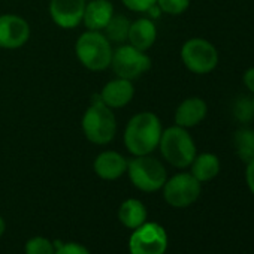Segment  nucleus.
Segmentation results:
<instances>
[{
    "label": "nucleus",
    "mask_w": 254,
    "mask_h": 254,
    "mask_svg": "<svg viewBox=\"0 0 254 254\" xmlns=\"http://www.w3.org/2000/svg\"><path fill=\"white\" fill-rule=\"evenodd\" d=\"M127 162L129 160H126L123 154L109 150L100 153L94 159L93 169L99 178L105 181H115L127 172Z\"/></svg>",
    "instance_id": "f8f14e48"
},
{
    "label": "nucleus",
    "mask_w": 254,
    "mask_h": 254,
    "mask_svg": "<svg viewBox=\"0 0 254 254\" xmlns=\"http://www.w3.org/2000/svg\"><path fill=\"white\" fill-rule=\"evenodd\" d=\"M111 67L117 78L133 81L150 70L151 59L145 51H141L130 44L121 45L112 53Z\"/></svg>",
    "instance_id": "0eeeda50"
},
{
    "label": "nucleus",
    "mask_w": 254,
    "mask_h": 254,
    "mask_svg": "<svg viewBox=\"0 0 254 254\" xmlns=\"http://www.w3.org/2000/svg\"><path fill=\"white\" fill-rule=\"evenodd\" d=\"M75 53L79 63L85 69L99 72L111 66L114 51L111 42L102 32L87 30L78 38L75 44Z\"/></svg>",
    "instance_id": "20e7f679"
},
{
    "label": "nucleus",
    "mask_w": 254,
    "mask_h": 254,
    "mask_svg": "<svg viewBox=\"0 0 254 254\" xmlns=\"http://www.w3.org/2000/svg\"><path fill=\"white\" fill-rule=\"evenodd\" d=\"M157 6L160 8L162 14L181 15L189 9L190 0H157Z\"/></svg>",
    "instance_id": "4be33fe9"
},
{
    "label": "nucleus",
    "mask_w": 254,
    "mask_h": 254,
    "mask_svg": "<svg viewBox=\"0 0 254 254\" xmlns=\"http://www.w3.org/2000/svg\"><path fill=\"white\" fill-rule=\"evenodd\" d=\"M24 253L26 254H54L56 253L54 241L45 236H33L26 242Z\"/></svg>",
    "instance_id": "412c9836"
},
{
    "label": "nucleus",
    "mask_w": 254,
    "mask_h": 254,
    "mask_svg": "<svg viewBox=\"0 0 254 254\" xmlns=\"http://www.w3.org/2000/svg\"><path fill=\"white\" fill-rule=\"evenodd\" d=\"M181 60L190 72L206 75L217 67L218 51L209 41L203 38H191L181 47Z\"/></svg>",
    "instance_id": "423d86ee"
},
{
    "label": "nucleus",
    "mask_w": 254,
    "mask_h": 254,
    "mask_svg": "<svg viewBox=\"0 0 254 254\" xmlns=\"http://www.w3.org/2000/svg\"><path fill=\"white\" fill-rule=\"evenodd\" d=\"M30 38L29 23L15 14L0 15V48L18 50L27 44Z\"/></svg>",
    "instance_id": "9d476101"
},
{
    "label": "nucleus",
    "mask_w": 254,
    "mask_h": 254,
    "mask_svg": "<svg viewBox=\"0 0 254 254\" xmlns=\"http://www.w3.org/2000/svg\"><path fill=\"white\" fill-rule=\"evenodd\" d=\"M147 206L139 199H127L118 208L120 223L130 230H135L142 226L147 221Z\"/></svg>",
    "instance_id": "f3484780"
},
{
    "label": "nucleus",
    "mask_w": 254,
    "mask_h": 254,
    "mask_svg": "<svg viewBox=\"0 0 254 254\" xmlns=\"http://www.w3.org/2000/svg\"><path fill=\"white\" fill-rule=\"evenodd\" d=\"M242 82L244 85L247 87L248 91H251L254 94V67H250L244 72V76H242Z\"/></svg>",
    "instance_id": "bb28decb"
},
{
    "label": "nucleus",
    "mask_w": 254,
    "mask_h": 254,
    "mask_svg": "<svg viewBox=\"0 0 254 254\" xmlns=\"http://www.w3.org/2000/svg\"><path fill=\"white\" fill-rule=\"evenodd\" d=\"M5 230H6V223H5L3 217H2V215H0V238H2V236H3Z\"/></svg>",
    "instance_id": "c85d7f7f"
},
{
    "label": "nucleus",
    "mask_w": 254,
    "mask_h": 254,
    "mask_svg": "<svg viewBox=\"0 0 254 254\" xmlns=\"http://www.w3.org/2000/svg\"><path fill=\"white\" fill-rule=\"evenodd\" d=\"M130 24H132V21L127 17H124V15H114L102 32L108 38L109 42L123 44V42L127 41V38H129Z\"/></svg>",
    "instance_id": "6ab92c4d"
},
{
    "label": "nucleus",
    "mask_w": 254,
    "mask_h": 254,
    "mask_svg": "<svg viewBox=\"0 0 254 254\" xmlns=\"http://www.w3.org/2000/svg\"><path fill=\"white\" fill-rule=\"evenodd\" d=\"M114 17V5L109 0H91L85 5L82 23L87 30L102 32Z\"/></svg>",
    "instance_id": "2eb2a0df"
},
{
    "label": "nucleus",
    "mask_w": 254,
    "mask_h": 254,
    "mask_svg": "<svg viewBox=\"0 0 254 254\" xmlns=\"http://www.w3.org/2000/svg\"><path fill=\"white\" fill-rule=\"evenodd\" d=\"M123 5L133 12H147L151 6L157 3V0H121Z\"/></svg>",
    "instance_id": "393cba45"
},
{
    "label": "nucleus",
    "mask_w": 254,
    "mask_h": 254,
    "mask_svg": "<svg viewBox=\"0 0 254 254\" xmlns=\"http://www.w3.org/2000/svg\"><path fill=\"white\" fill-rule=\"evenodd\" d=\"M251 102H253V111H254V96H253V99H251Z\"/></svg>",
    "instance_id": "c756f323"
},
{
    "label": "nucleus",
    "mask_w": 254,
    "mask_h": 254,
    "mask_svg": "<svg viewBox=\"0 0 254 254\" xmlns=\"http://www.w3.org/2000/svg\"><path fill=\"white\" fill-rule=\"evenodd\" d=\"M56 253L54 254H90L88 248L78 242H60L54 241Z\"/></svg>",
    "instance_id": "b1692460"
},
{
    "label": "nucleus",
    "mask_w": 254,
    "mask_h": 254,
    "mask_svg": "<svg viewBox=\"0 0 254 254\" xmlns=\"http://www.w3.org/2000/svg\"><path fill=\"white\" fill-rule=\"evenodd\" d=\"M208 114V105L200 97H187L175 109V124L184 129H190L200 124Z\"/></svg>",
    "instance_id": "4468645a"
},
{
    "label": "nucleus",
    "mask_w": 254,
    "mask_h": 254,
    "mask_svg": "<svg viewBox=\"0 0 254 254\" xmlns=\"http://www.w3.org/2000/svg\"><path fill=\"white\" fill-rule=\"evenodd\" d=\"M160 153L163 159L178 169H186L194 160L197 151L196 144L187 129L180 126L168 127L162 132V138L159 142Z\"/></svg>",
    "instance_id": "7ed1b4c3"
},
{
    "label": "nucleus",
    "mask_w": 254,
    "mask_h": 254,
    "mask_svg": "<svg viewBox=\"0 0 254 254\" xmlns=\"http://www.w3.org/2000/svg\"><path fill=\"white\" fill-rule=\"evenodd\" d=\"M81 127L84 136L94 145H106L115 138V114L109 106L102 102L100 94L96 93L91 96V103L82 115Z\"/></svg>",
    "instance_id": "f03ea898"
},
{
    "label": "nucleus",
    "mask_w": 254,
    "mask_h": 254,
    "mask_svg": "<svg viewBox=\"0 0 254 254\" xmlns=\"http://www.w3.org/2000/svg\"><path fill=\"white\" fill-rule=\"evenodd\" d=\"M147 12L150 14L151 18H160V15H162V11H160V8L157 6V3H156L154 6H151Z\"/></svg>",
    "instance_id": "cd10ccee"
},
{
    "label": "nucleus",
    "mask_w": 254,
    "mask_h": 254,
    "mask_svg": "<svg viewBox=\"0 0 254 254\" xmlns=\"http://www.w3.org/2000/svg\"><path fill=\"white\" fill-rule=\"evenodd\" d=\"M169 245L166 229L159 223L145 221L129 238L130 254H165Z\"/></svg>",
    "instance_id": "6e6552de"
},
{
    "label": "nucleus",
    "mask_w": 254,
    "mask_h": 254,
    "mask_svg": "<svg viewBox=\"0 0 254 254\" xmlns=\"http://www.w3.org/2000/svg\"><path fill=\"white\" fill-rule=\"evenodd\" d=\"M233 144H235V151L238 157L244 163H248L251 159H254V130L253 129H248V127L239 129L235 133Z\"/></svg>",
    "instance_id": "aec40b11"
},
{
    "label": "nucleus",
    "mask_w": 254,
    "mask_h": 254,
    "mask_svg": "<svg viewBox=\"0 0 254 254\" xmlns=\"http://www.w3.org/2000/svg\"><path fill=\"white\" fill-rule=\"evenodd\" d=\"M85 0H50V17L62 29H75L82 23Z\"/></svg>",
    "instance_id": "9b49d317"
},
{
    "label": "nucleus",
    "mask_w": 254,
    "mask_h": 254,
    "mask_svg": "<svg viewBox=\"0 0 254 254\" xmlns=\"http://www.w3.org/2000/svg\"><path fill=\"white\" fill-rule=\"evenodd\" d=\"M163 190V199L172 208H187L193 205L202 191L200 183L187 172H180L166 180Z\"/></svg>",
    "instance_id": "1a4fd4ad"
},
{
    "label": "nucleus",
    "mask_w": 254,
    "mask_h": 254,
    "mask_svg": "<svg viewBox=\"0 0 254 254\" xmlns=\"http://www.w3.org/2000/svg\"><path fill=\"white\" fill-rule=\"evenodd\" d=\"M247 165V169H245V181H247V186L250 189V191L254 194V159H251Z\"/></svg>",
    "instance_id": "a878e982"
},
{
    "label": "nucleus",
    "mask_w": 254,
    "mask_h": 254,
    "mask_svg": "<svg viewBox=\"0 0 254 254\" xmlns=\"http://www.w3.org/2000/svg\"><path fill=\"white\" fill-rule=\"evenodd\" d=\"M233 115L241 121V123H248L251 121V118L254 117V111H253V102L251 99L241 96L233 106Z\"/></svg>",
    "instance_id": "5701e85b"
},
{
    "label": "nucleus",
    "mask_w": 254,
    "mask_h": 254,
    "mask_svg": "<svg viewBox=\"0 0 254 254\" xmlns=\"http://www.w3.org/2000/svg\"><path fill=\"white\" fill-rule=\"evenodd\" d=\"M157 39V27L150 18H139L130 24L129 30V44L141 51L150 50Z\"/></svg>",
    "instance_id": "dca6fc26"
},
{
    "label": "nucleus",
    "mask_w": 254,
    "mask_h": 254,
    "mask_svg": "<svg viewBox=\"0 0 254 254\" xmlns=\"http://www.w3.org/2000/svg\"><path fill=\"white\" fill-rule=\"evenodd\" d=\"M99 94L106 106H109L111 109H118L130 103L135 96V87L133 82L129 79L117 78L105 84Z\"/></svg>",
    "instance_id": "ddd939ff"
},
{
    "label": "nucleus",
    "mask_w": 254,
    "mask_h": 254,
    "mask_svg": "<svg viewBox=\"0 0 254 254\" xmlns=\"http://www.w3.org/2000/svg\"><path fill=\"white\" fill-rule=\"evenodd\" d=\"M162 132V121L154 112H139L126 126L124 145L133 156H148L159 148Z\"/></svg>",
    "instance_id": "f257e3e1"
},
{
    "label": "nucleus",
    "mask_w": 254,
    "mask_h": 254,
    "mask_svg": "<svg viewBox=\"0 0 254 254\" xmlns=\"http://www.w3.org/2000/svg\"><path fill=\"white\" fill-rule=\"evenodd\" d=\"M190 168H191L190 174L202 184V183H208V181L214 180L220 174L221 163L215 154L202 153V154H196Z\"/></svg>",
    "instance_id": "a211bd4d"
},
{
    "label": "nucleus",
    "mask_w": 254,
    "mask_h": 254,
    "mask_svg": "<svg viewBox=\"0 0 254 254\" xmlns=\"http://www.w3.org/2000/svg\"><path fill=\"white\" fill-rule=\"evenodd\" d=\"M127 175L130 183L144 193H154L162 190L168 180L166 168L160 160L148 156H135L127 162Z\"/></svg>",
    "instance_id": "39448f33"
}]
</instances>
